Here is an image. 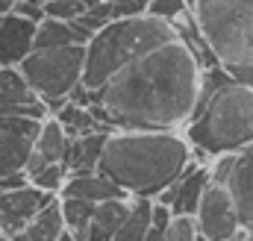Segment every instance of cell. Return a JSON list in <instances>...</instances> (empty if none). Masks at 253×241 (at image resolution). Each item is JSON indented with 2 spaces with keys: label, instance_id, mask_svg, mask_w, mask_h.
<instances>
[{
  "label": "cell",
  "instance_id": "6",
  "mask_svg": "<svg viewBox=\"0 0 253 241\" xmlns=\"http://www.w3.org/2000/svg\"><path fill=\"white\" fill-rule=\"evenodd\" d=\"M18 68L27 77V82L44 97V103H50V100H68L74 94V88L83 82L85 44L33 50Z\"/></svg>",
  "mask_w": 253,
  "mask_h": 241
},
{
  "label": "cell",
  "instance_id": "19",
  "mask_svg": "<svg viewBox=\"0 0 253 241\" xmlns=\"http://www.w3.org/2000/svg\"><path fill=\"white\" fill-rule=\"evenodd\" d=\"M150 221H153V197H129V209L124 224L115 233V241H144Z\"/></svg>",
  "mask_w": 253,
  "mask_h": 241
},
{
  "label": "cell",
  "instance_id": "2",
  "mask_svg": "<svg viewBox=\"0 0 253 241\" xmlns=\"http://www.w3.org/2000/svg\"><path fill=\"white\" fill-rule=\"evenodd\" d=\"M191 165V144L177 129H112L100 174L129 197H159Z\"/></svg>",
  "mask_w": 253,
  "mask_h": 241
},
{
  "label": "cell",
  "instance_id": "11",
  "mask_svg": "<svg viewBox=\"0 0 253 241\" xmlns=\"http://www.w3.org/2000/svg\"><path fill=\"white\" fill-rule=\"evenodd\" d=\"M209 168H200V165H189L177 180L174 185H168L156 200L168 203L174 215H194L200 200H203V191L209 188Z\"/></svg>",
  "mask_w": 253,
  "mask_h": 241
},
{
  "label": "cell",
  "instance_id": "5",
  "mask_svg": "<svg viewBox=\"0 0 253 241\" xmlns=\"http://www.w3.org/2000/svg\"><path fill=\"white\" fill-rule=\"evenodd\" d=\"M191 18L221 65H253V0H194Z\"/></svg>",
  "mask_w": 253,
  "mask_h": 241
},
{
  "label": "cell",
  "instance_id": "8",
  "mask_svg": "<svg viewBox=\"0 0 253 241\" xmlns=\"http://www.w3.org/2000/svg\"><path fill=\"white\" fill-rule=\"evenodd\" d=\"M50 200H56V197H53L50 191L33 185V182H24V185H15V188L0 191L3 233H6V236H15V233L27 230V224H30Z\"/></svg>",
  "mask_w": 253,
  "mask_h": 241
},
{
  "label": "cell",
  "instance_id": "9",
  "mask_svg": "<svg viewBox=\"0 0 253 241\" xmlns=\"http://www.w3.org/2000/svg\"><path fill=\"white\" fill-rule=\"evenodd\" d=\"M0 115H27V118H47L50 109L44 97L27 82L21 68L0 65Z\"/></svg>",
  "mask_w": 253,
  "mask_h": 241
},
{
  "label": "cell",
  "instance_id": "21",
  "mask_svg": "<svg viewBox=\"0 0 253 241\" xmlns=\"http://www.w3.org/2000/svg\"><path fill=\"white\" fill-rule=\"evenodd\" d=\"M65 230V218H62V206H59V197L56 200H50L30 224H27V236H30V241H56L59 236H62Z\"/></svg>",
  "mask_w": 253,
  "mask_h": 241
},
{
  "label": "cell",
  "instance_id": "26",
  "mask_svg": "<svg viewBox=\"0 0 253 241\" xmlns=\"http://www.w3.org/2000/svg\"><path fill=\"white\" fill-rule=\"evenodd\" d=\"M147 12L156 15V18H165V21H180L191 12L189 0H147Z\"/></svg>",
  "mask_w": 253,
  "mask_h": 241
},
{
  "label": "cell",
  "instance_id": "24",
  "mask_svg": "<svg viewBox=\"0 0 253 241\" xmlns=\"http://www.w3.org/2000/svg\"><path fill=\"white\" fill-rule=\"evenodd\" d=\"M197 221L194 215H174L165 227V239L162 241H197Z\"/></svg>",
  "mask_w": 253,
  "mask_h": 241
},
{
  "label": "cell",
  "instance_id": "30",
  "mask_svg": "<svg viewBox=\"0 0 253 241\" xmlns=\"http://www.w3.org/2000/svg\"><path fill=\"white\" fill-rule=\"evenodd\" d=\"M15 6V0H0V12H9Z\"/></svg>",
  "mask_w": 253,
  "mask_h": 241
},
{
  "label": "cell",
  "instance_id": "27",
  "mask_svg": "<svg viewBox=\"0 0 253 241\" xmlns=\"http://www.w3.org/2000/svg\"><path fill=\"white\" fill-rule=\"evenodd\" d=\"M236 156L239 153H218L212 168H209V180L218 182V185H227L230 174H233V165H236Z\"/></svg>",
  "mask_w": 253,
  "mask_h": 241
},
{
  "label": "cell",
  "instance_id": "1",
  "mask_svg": "<svg viewBox=\"0 0 253 241\" xmlns=\"http://www.w3.org/2000/svg\"><path fill=\"white\" fill-rule=\"evenodd\" d=\"M203 68L186 39L165 41L118 71L103 88H74L109 129H180L197 103Z\"/></svg>",
  "mask_w": 253,
  "mask_h": 241
},
{
  "label": "cell",
  "instance_id": "16",
  "mask_svg": "<svg viewBox=\"0 0 253 241\" xmlns=\"http://www.w3.org/2000/svg\"><path fill=\"white\" fill-rule=\"evenodd\" d=\"M91 33L83 30L77 21H59V18H42L36 30V50L50 47H71V44H88Z\"/></svg>",
  "mask_w": 253,
  "mask_h": 241
},
{
  "label": "cell",
  "instance_id": "10",
  "mask_svg": "<svg viewBox=\"0 0 253 241\" xmlns=\"http://www.w3.org/2000/svg\"><path fill=\"white\" fill-rule=\"evenodd\" d=\"M36 30H39V21L15 9L0 12V65L3 68H18L36 50Z\"/></svg>",
  "mask_w": 253,
  "mask_h": 241
},
{
  "label": "cell",
  "instance_id": "4",
  "mask_svg": "<svg viewBox=\"0 0 253 241\" xmlns=\"http://www.w3.org/2000/svg\"><path fill=\"white\" fill-rule=\"evenodd\" d=\"M180 39L177 27L165 18H156L150 12H135L109 21L103 30H97L85 44V68H83V88L97 91L103 88L118 71L141 59L153 47Z\"/></svg>",
  "mask_w": 253,
  "mask_h": 241
},
{
  "label": "cell",
  "instance_id": "23",
  "mask_svg": "<svg viewBox=\"0 0 253 241\" xmlns=\"http://www.w3.org/2000/svg\"><path fill=\"white\" fill-rule=\"evenodd\" d=\"M65 180H68L65 162H44V165H36V168L27 171V182L39 185V188H44V191H50V194L62 191Z\"/></svg>",
  "mask_w": 253,
  "mask_h": 241
},
{
  "label": "cell",
  "instance_id": "13",
  "mask_svg": "<svg viewBox=\"0 0 253 241\" xmlns=\"http://www.w3.org/2000/svg\"><path fill=\"white\" fill-rule=\"evenodd\" d=\"M109 132L112 129H94V132H85V135H74L71 144H68V156H65L68 174L97 171L100 168V159H103V147H106Z\"/></svg>",
  "mask_w": 253,
  "mask_h": 241
},
{
  "label": "cell",
  "instance_id": "20",
  "mask_svg": "<svg viewBox=\"0 0 253 241\" xmlns=\"http://www.w3.org/2000/svg\"><path fill=\"white\" fill-rule=\"evenodd\" d=\"M53 118L59 120L65 126V132L74 138V135H85V132H94V129H109V126H103L100 118L94 115V109L91 106H85V103H77V100H65L62 106L53 112Z\"/></svg>",
  "mask_w": 253,
  "mask_h": 241
},
{
  "label": "cell",
  "instance_id": "35",
  "mask_svg": "<svg viewBox=\"0 0 253 241\" xmlns=\"http://www.w3.org/2000/svg\"><path fill=\"white\" fill-rule=\"evenodd\" d=\"M191 3H194V0H189V6H191Z\"/></svg>",
  "mask_w": 253,
  "mask_h": 241
},
{
  "label": "cell",
  "instance_id": "25",
  "mask_svg": "<svg viewBox=\"0 0 253 241\" xmlns=\"http://www.w3.org/2000/svg\"><path fill=\"white\" fill-rule=\"evenodd\" d=\"M88 9V0H44V15L59 21H77Z\"/></svg>",
  "mask_w": 253,
  "mask_h": 241
},
{
  "label": "cell",
  "instance_id": "15",
  "mask_svg": "<svg viewBox=\"0 0 253 241\" xmlns=\"http://www.w3.org/2000/svg\"><path fill=\"white\" fill-rule=\"evenodd\" d=\"M68 144H71V135L65 132V126L53 115H47L42 120V129H39L36 141H33V159H30L27 171L36 168V165H44V162H65Z\"/></svg>",
  "mask_w": 253,
  "mask_h": 241
},
{
  "label": "cell",
  "instance_id": "14",
  "mask_svg": "<svg viewBox=\"0 0 253 241\" xmlns=\"http://www.w3.org/2000/svg\"><path fill=\"white\" fill-rule=\"evenodd\" d=\"M126 209H129V197H112V200H100L91 212L88 227L83 230L80 241H115L118 227L124 224Z\"/></svg>",
  "mask_w": 253,
  "mask_h": 241
},
{
  "label": "cell",
  "instance_id": "36",
  "mask_svg": "<svg viewBox=\"0 0 253 241\" xmlns=\"http://www.w3.org/2000/svg\"><path fill=\"white\" fill-rule=\"evenodd\" d=\"M248 241H253V239H248Z\"/></svg>",
  "mask_w": 253,
  "mask_h": 241
},
{
  "label": "cell",
  "instance_id": "22",
  "mask_svg": "<svg viewBox=\"0 0 253 241\" xmlns=\"http://www.w3.org/2000/svg\"><path fill=\"white\" fill-rule=\"evenodd\" d=\"M59 206H62V218H65V227L80 239L83 236V230L88 227V221H91V212H94V206L97 203H91V200H85V197H71V194H59Z\"/></svg>",
  "mask_w": 253,
  "mask_h": 241
},
{
  "label": "cell",
  "instance_id": "17",
  "mask_svg": "<svg viewBox=\"0 0 253 241\" xmlns=\"http://www.w3.org/2000/svg\"><path fill=\"white\" fill-rule=\"evenodd\" d=\"M33 141L36 138L0 126V180H9V177L27 171V165L33 159Z\"/></svg>",
  "mask_w": 253,
  "mask_h": 241
},
{
  "label": "cell",
  "instance_id": "28",
  "mask_svg": "<svg viewBox=\"0 0 253 241\" xmlns=\"http://www.w3.org/2000/svg\"><path fill=\"white\" fill-rule=\"evenodd\" d=\"M224 68H227V74H230L236 82L253 88V65H224Z\"/></svg>",
  "mask_w": 253,
  "mask_h": 241
},
{
  "label": "cell",
  "instance_id": "33",
  "mask_svg": "<svg viewBox=\"0 0 253 241\" xmlns=\"http://www.w3.org/2000/svg\"><path fill=\"white\" fill-rule=\"evenodd\" d=\"M0 230H3V212H0Z\"/></svg>",
  "mask_w": 253,
  "mask_h": 241
},
{
  "label": "cell",
  "instance_id": "12",
  "mask_svg": "<svg viewBox=\"0 0 253 241\" xmlns=\"http://www.w3.org/2000/svg\"><path fill=\"white\" fill-rule=\"evenodd\" d=\"M227 191H230V197L236 203L242 230L253 233V144L245 147V150H239L233 174L227 180Z\"/></svg>",
  "mask_w": 253,
  "mask_h": 241
},
{
  "label": "cell",
  "instance_id": "18",
  "mask_svg": "<svg viewBox=\"0 0 253 241\" xmlns=\"http://www.w3.org/2000/svg\"><path fill=\"white\" fill-rule=\"evenodd\" d=\"M59 194H71V197H85L91 203L100 200H112V197H129L126 191H121L115 182L100 171H88V174H68L62 191Z\"/></svg>",
  "mask_w": 253,
  "mask_h": 241
},
{
  "label": "cell",
  "instance_id": "31",
  "mask_svg": "<svg viewBox=\"0 0 253 241\" xmlns=\"http://www.w3.org/2000/svg\"><path fill=\"white\" fill-rule=\"evenodd\" d=\"M12 241H30V236H27V233L21 230V233H15V236H12Z\"/></svg>",
  "mask_w": 253,
  "mask_h": 241
},
{
  "label": "cell",
  "instance_id": "3",
  "mask_svg": "<svg viewBox=\"0 0 253 241\" xmlns=\"http://www.w3.org/2000/svg\"><path fill=\"white\" fill-rule=\"evenodd\" d=\"M186 138L206 156L239 153L253 144V88L236 82L224 65H209L200 77L197 103Z\"/></svg>",
  "mask_w": 253,
  "mask_h": 241
},
{
  "label": "cell",
  "instance_id": "29",
  "mask_svg": "<svg viewBox=\"0 0 253 241\" xmlns=\"http://www.w3.org/2000/svg\"><path fill=\"white\" fill-rule=\"evenodd\" d=\"M56 241H80V239H77V236H74L71 230H65V233H62V236H59Z\"/></svg>",
  "mask_w": 253,
  "mask_h": 241
},
{
  "label": "cell",
  "instance_id": "7",
  "mask_svg": "<svg viewBox=\"0 0 253 241\" xmlns=\"http://www.w3.org/2000/svg\"><path fill=\"white\" fill-rule=\"evenodd\" d=\"M194 221H197V233L209 241H227L242 233L236 203H233L227 185H218V182H209V188L203 191Z\"/></svg>",
  "mask_w": 253,
  "mask_h": 241
},
{
  "label": "cell",
  "instance_id": "32",
  "mask_svg": "<svg viewBox=\"0 0 253 241\" xmlns=\"http://www.w3.org/2000/svg\"><path fill=\"white\" fill-rule=\"evenodd\" d=\"M0 241H12V236H6V233L0 230Z\"/></svg>",
  "mask_w": 253,
  "mask_h": 241
},
{
  "label": "cell",
  "instance_id": "34",
  "mask_svg": "<svg viewBox=\"0 0 253 241\" xmlns=\"http://www.w3.org/2000/svg\"><path fill=\"white\" fill-rule=\"evenodd\" d=\"M197 241H209V239H203V236H197Z\"/></svg>",
  "mask_w": 253,
  "mask_h": 241
}]
</instances>
